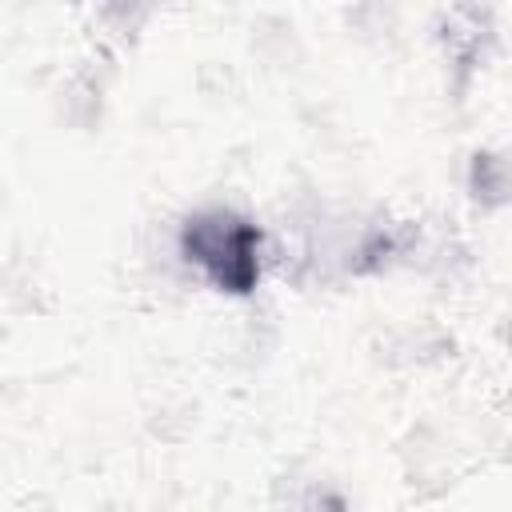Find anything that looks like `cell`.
<instances>
[{
  "mask_svg": "<svg viewBox=\"0 0 512 512\" xmlns=\"http://www.w3.org/2000/svg\"><path fill=\"white\" fill-rule=\"evenodd\" d=\"M180 248L220 292L248 296L260 280V228L228 208L188 216Z\"/></svg>",
  "mask_w": 512,
  "mask_h": 512,
  "instance_id": "6da1fadb",
  "label": "cell"
}]
</instances>
